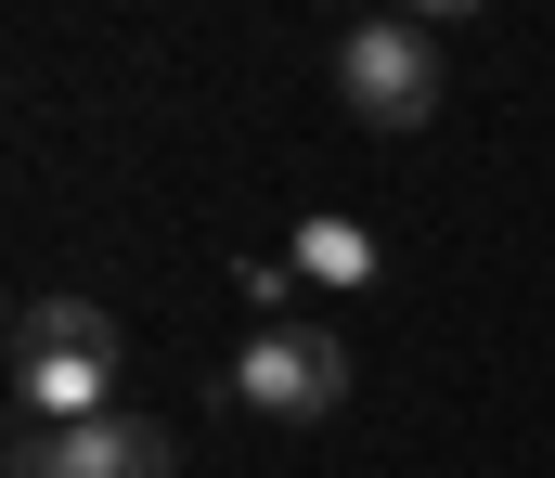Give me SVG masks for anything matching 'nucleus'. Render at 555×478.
<instances>
[{"instance_id":"2","label":"nucleus","mask_w":555,"mask_h":478,"mask_svg":"<svg viewBox=\"0 0 555 478\" xmlns=\"http://www.w3.org/2000/svg\"><path fill=\"white\" fill-rule=\"evenodd\" d=\"M336 104H349L362 130H388V143L426 130V117H439V39H426L414 13H401V26L362 13V26L336 39Z\"/></svg>"},{"instance_id":"1","label":"nucleus","mask_w":555,"mask_h":478,"mask_svg":"<svg viewBox=\"0 0 555 478\" xmlns=\"http://www.w3.org/2000/svg\"><path fill=\"white\" fill-rule=\"evenodd\" d=\"M117 311H91V298H26L13 311V401H26V427H91V414H117Z\"/></svg>"},{"instance_id":"6","label":"nucleus","mask_w":555,"mask_h":478,"mask_svg":"<svg viewBox=\"0 0 555 478\" xmlns=\"http://www.w3.org/2000/svg\"><path fill=\"white\" fill-rule=\"evenodd\" d=\"M401 13H414V26H452V13H478V0H401Z\"/></svg>"},{"instance_id":"3","label":"nucleus","mask_w":555,"mask_h":478,"mask_svg":"<svg viewBox=\"0 0 555 478\" xmlns=\"http://www.w3.org/2000/svg\"><path fill=\"white\" fill-rule=\"evenodd\" d=\"M233 401L272 414V427L336 414V401H349V336H323V323H259V336L233 349Z\"/></svg>"},{"instance_id":"4","label":"nucleus","mask_w":555,"mask_h":478,"mask_svg":"<svg viewBox=\"0 0 555 478\" xmlns=\"http://www.w3.org/2000/svg\"><path fill=\"white\" fill-rule=\"evenodd\" d=\"M0 478H181V427L155 414H91V427H26Z\"/></svg>"},{"instance_id":"5","label":"nucleus","mask_w":555,"mask_h":478,"mask_svg":"<svg viewBox=\"0 0 555 478\" xmlns=\"http://www.w3.org/2000/svg\"><path fill=\"white\" fill-rule=\"evenodd\" d=\"M284 272H310V285H375V233L362 220H297V246H284Z\"/></svg>"}]
</instances>
